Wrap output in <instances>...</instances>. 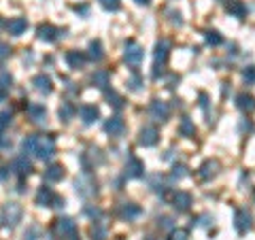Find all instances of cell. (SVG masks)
<instances>
[{
  "label": "cell",
  "instance_id": "1",
  "mask_svg": "<svg viewBox=\"0 0 255 240\" xmlns=\"http://www.w3.org/2000/svg\"><path fill=\"white\" fill-rule=\"evenodd\" d=\"M21 151L24 155L32 153L36 155L38 160H51L55 155V143L51 136H38V134H32V136H26L21 140Z\"/></svg>",
  "mask_w": 255,
  "mask_h": 240
},
{
  "label": "cell",
  "instance_id": "2",
  "mask_svg": "<svg viewBox=\"0 0 255 240\" xmlns=\"http://www.w3.org/2000/svg\"><path fill=\"white\" fill-rule=\"evenodd\" d=\"M168 55H170V43L164 38V40H158L155 45V51H153V79H160V74L164 73V64L168 62Z\"/></svg>",
  "mask_w": 255,
  "mask_h": 240
},
{
  "label": "cell",
  "instance_id": "3",
  "mask_svg": "<svg viewBox=\"0 0 255 240\" xmlns=\"http://www.w3.org/2000/svg\"><path fill=\"white\" fill-rule=\"evenodd\" d=\"M21 215H24V210L17 202H7L0 210V223L4 227H15L17 223L21 221Z\"/></svg>",
  "mask_w": 255,
  "mask_h": 240
},
{
  "label": "cell",
  "instance_id": "4",
  "mask_svg": "<svg viewBox=\"0 0 255 240\" xmlns=\"http://www.w3.org/2000/svg\"><path fill=\"white\" fill-rule=\"evenodd\" d=\"M74 189H77V194H79L81 198H94V196L98 194L96 181H94V177H91L90 172L79 174L77 181H74Z\"/></svg>",
  "mask_w": 255,
  "mask_h": 240
},
{
  "label": "cell",
  "instance_id": "5",
  "mask_svg": "<svg viewBox=\"0 0 255 240\" xmlns=\"http://www.w3.org/2000/svg\"><path fill=\"white\" fill-rule=\"evenodd\" d=\"M143 57H145V51H143V47L134 43V40H128V43L124 45V60L128 66H138V64L143 62Z\"/></svg>",
  "mask_w": 255,
  "mask_h": 240
},
{
  "label": "cell",
  "instance_id": "6",
  "mask_svg": "<svg viewBox=\"0 0 255 240\" xmlns=\"http://www.w3.org/2000/svg\"><path fill=\"white\" fill-rule=\"evenodd\" d=\"M234 227L238 234H247L253 227V217L247 210H236L234 213Z\"/></svg>",
  "mask_w": 255,
  "mask_h": 240
},
{
  "label": "cell",
  "instance_id": "7",
  "mask_svg": "<svg viewBox=\"0 0 255 240\" xmlns=\"http://www.w3.org/2000/svg\"><path fill=\"white\" fill-rule=\"evenodd\" d=\"M124 174H126V179H141L145 174V164L138 160V157H130V160L126 162Z\"/></svg>",
  "mask_w": 255,
  "mask_h": 240
},
{
  "label": "cell",
  "instance_id": "8",
  "mask_svg": "<svg viewBox=\"0 0 255 240\" xmlns=\"http://www.w3.org/2000/svg\"><path fill=\"white\" fill-rule=\"evenodd\" d=\"M55 232L60 234V236H68V238H73L74 234H79L77 232V225H74V221L68 219V217H62V219L55 221Z\"/></svg>",
  "mask_w": 255,
  "mask_h": 240
},
{
  "label": "cell",
  "instance_id": "9",
  "mask_svg": "<svg viewBox=\"0 0 255 240\" xmlns=\"http://www.w3.org/2000/svg\"><path fill=\"white\" fill-rule=\"evenodd\" d=\"M149 113H151V117L155 121H166L168 115H170V107L162 100H153L151 107H149Z\"/></svg>",
  "mask_w": 255,
  "mask_h": 240
},
{
  "label": "cell",
  "instance_id": "10",
  "mask_svg": "<svg viewBox=\"0 0 255 240\" xmlns=\"http://www.w3.org/2000/svg\"><path fill=\"white\" fill-rule=\"evenodd\" d=\"M104 132L107 134H111V136H121V134L126 132V124H124V119L121 117H111V119H107L104 121Z\"/></svg>",
  "mask_w": 255,
  "mask_h": 240
},
{
  "label": "cell",
  "instance_id": "11",
  "mask_svg": "<svg viewBox=\"0 0 255 240\" xmlns=\"http://www.w3.org/2000/svg\"><path fill=\"white\" fill-rule=\"evenodd\" d=\"M155 143H158V130H155L153 126H145L141 134H138V145H143V147H153Z\"/></svg>",
  "mask_w": 255,
  "mask_h": 240
},
{
  "label": "cell",
  "instance_id": "12",
  "mask_svg": "<svg viewBox=\"0 0 255 240\" xmlns=\"http://www.w3.org/2000/svg\"><path fill=\"white\" fill-rule=\"evenodd\" d=\"M11 170H13L15 174H19V177H26V174L32 172V164L26 155H19V157H15V160L11 162Z\"/></svg>",
  "mask_w": 255,
  "mask_h": 240
},
{
  "label": "cell",
  "instance_id": "13",
  "mask_svg": "<svg viewBox=\"0 0 255 240\" xmlns=\"http://www.w3.org/2000/svg\"><path fill=\"white\" fill-rule=\"evenodd\" d=\"M36 37L40 40H45V43H54V40L60 37V30H57L55 26H51V23H43V26L36 28Z\"/></svg>",
  "mask_w": 255,
  "mask_h": 240
},
{
  "label": "cell",
  "instance_id": "14",
  "mask_svg": "<svg viewBox=\"0 0 255 240\" xmlns=\"http://www.w3.org/2000/svg\"><path fill=\"white\" fill-rule=\"evenodd\" d=\"M141 213H143L141 206H136V204H132V202H126L119 206V217L124 221H134Z\"/></svg>",
  "mask_w": 255,
  "mask_h": 240
},
{
  "label": "cell",
  "instance_id": "15",
  "mask_svg": "<svg viewBox=\"0 0 255 240\" xmlns=\"http://www.w3.org/2000/svg\"><path fill=\"white\" fill-rule=\"evenodd\" d=\"M225 11H228L230 15L242 19V17L247 15V4L242 2V0H225Z\"/></svg>",
  "mask_w": 255,
  "mask_h": 240
},
{
  "label": "cell",
  "instance_id": "16",
  "mask_svg": "<svg viewBox=\"0 0 255 240\" xmlns=\"http://www.w3.org/2000/svg\"><path fill=\"white\" fill-rule=\"evenodd\" d=\"M81 119H83V124H94V121L100 119V111H98V107H94V104H85V107H81Z\"/></svg>",
  "mask_w": 255,
  "mask_h": 240
},
{
  "label": "cell",
  "instance_id": "17",
  "mask_svg": "<svg viewBox=\"0 0 255 240\" xmlns=\"http://www.w3.org/2000/svg\"><path fill=\"white\" fill-rule=\"evenodd\" d=\"M32 85H34V90L40 92V93H45V96H49L51 90H54V85H51V79L47 77V74H36V77L32 79Z\"/></svg>",
  "mask_w": 255,
  "mask_h": 240
},
{
  "label": "cell",
  "instance_id": "18",
  "mask_svg": "<svg viewBox=\"0 0 255 240\" xmlns=\"http://www.w3.org/2000/svg\"><path fill=\"white\" fill-rule=\"evenodd\" d=\"M26 28H28L26 17H13V19H9V23H7V30H9V34H13V37L24 34Z\"/></svg>",
  "mask_w": 255,
  "mask_h": 240
},
{
  "label": "cell",
  "instance_id": "19",
  "mask_svg": "<svg viewBox=\"0 0 255 240\" xmlns=\"http://www.w3.org/2000/svg\"><path fill=\"white\" fill-rule=\"evenodd\" d=\"M217 170H219V162H217V160H206V162L200 166L198 174H200V179L208 181V179H213V177H215Z\"/></svg>",
  "mask_w": 255,
  "mask_h": 240
},
{
  "label": "cell",
  "instance_id": "20",
  "mask_svg": "<svg viewBox=\"0 0 255 240\" xmlns=\"http://www.w3.org/2000/svg\"><path fill=\"white\" fill-rule=\"evenodd\" d=\"M109 81H111V73H109V70H96V73L91 74V83H94L98 90H107Z\"/></svg>",
  "mask_w": 255,
  "mask_h": 240
},
{
  "label": "cell",
  "instance_id": "21",
  "mask_svg": "<svg viewBox=\"0 0 255 240\" xmlns=\"http://www.w3.org/2000/svg\"><path fill=\"white\" fill-rule=\"evenodd\" d=\"M28 115H30L32 121L40 124V121H45V117H47V109H45L43 104H38V102H32L30 107H28Z\"/></svg>",
  "mask_w": 255,
  "mask_h": 240
},
{
  "label": "cell",
  "instance_id": "22",
  "mask_svg": "<svg viewBox=\"0 0 255 240\" xmlns=\"http://www.w3.org/2000/svg\"><path fill=\"white\" fill-rule=\"evenodd\" d=\"M54 198H55V194L49 187H40L38 194H36V204L38 206H54Z\"/></svg>",
  "mask_w": 255,
  "mask_h": 240
},
{
  "label": "cell",
  "instance_id": "23",
  "mask_svg": "<svg viewBox=\"0 0 255 240\" xmlns=\"http://www.w3.org/2000/svg\"><path fill=\"white\" fill-rule=\"evenodd\" d=\"M236 107L245 111V113H251V111H255V98L249 96V93H238L236 96Z\"/></svg>",
  "mask_w": 255,
  "mask_h": 240
},
{
  "label": "cell",
  "instance_id": "24",
  "mask_svg": "<svg viewBox=\"0 0 255 240\" xmlns=\"http://www.w3.org/2000/svg\"><path fill=\"white\" fill-rule=\"evenodd\" d=\"M66 62H68V66L74 68V70L83 68V66H85V55H83V51H68V54H66Z\"/></svg>",
  "mask_w": 255,
  "mask_h": 240
},
{
  "label": "cell",
  "instance_id": "25",
  "mask_svg": "<svg viewBox=\"0 0 255 240\" xmlns=\"http://www.w3.org/2000/svg\"><path fill=\"white\" fill-rule=\"evenodd\" d=\"M189 206H191V196L187 194V191H179V194H175V208L179 210V213L189 210Z\"/></svg>",
  "mask_w": 255,
  "mask_h": 240
},
{
  "label": "cell",
  "instance_id": "26",
  "mask_svg": "<svg viewBox=\"0 0 255 240\" xmlns=\"http://www.w3.org/2000/svg\"><path fill=\"white\" fill-rule=\"evenodd\" d=\"M74 113H77V109H74L73 102H62L60 109H57V117H60L62 121H71L74 117Z\"/></svg>",
  "mask_w": 255,
  "mask_h": 240
},
{
  "label": "cell",
  "instance_id": "27",
  "mask_svg": "<svg viewBox=\"0 0 255 240\" xmlns=\"http://www.w3.org/2000/svg\"><path fill=\"white\" fill-rule=\"evenodd\" d=\"M45 179L51 181V183H57V181L64 179V168L60 164H54V166H49L47 170H45Z\"/></svg>",
  "mask_w": 255,
  "mask_h": 240
},
{
  "label": "cell",
  "instance_id": "28",
  "mask_svg": "<svg viewBox=\"0 0 255 240\" xmlns=\"http://www.w3.org/2000/svg\"><path fill=\"white\" fill-rule=\"evenodd\" d=\"M179 134H181V136H185V138L196 136V126L191 124L189 117H183V119H181V124H179Z\"/></svg>",
  "mask_w": 255,
  "mask_h": 240
},
{
  "label": "cell",
  "instance_id": "29",
  "mask_svg": "<svg viewBox=\"0 0 255 240\" xmlns=\"http://www.w3.org/2000/svg\"><path fill=\"white\" fill-rule=\"evenodd\" d=\"M102 57H104L102 43H100L98 38H96V40H91V43H90V60H91V62H100Z\"/></svg>",
  "mask_w": 255,
  "mask_h": 240
},
{
  "label": "cell",
  "instance_id": "30",
  "mask_svg": "<svg viewBox=\"0 0 255 240\" xmlns=\"http://www.w3.org/2000/svg\"><path fill=\"white\" fill-rule=\"evenodd\" d=\"M11 83H13V77H11L9 73H2V74H0V100H2V98L9 93Z\"/></svg>",
  "mask_w": 255,
  "mask_h": 240
},
{
  "label": "cell",
  "instance_id": "31",
  "mask_svg": "<svg viewBox=\"0 0 255 240\" xmlns=\"http://www.w3.org/2000/svg\"><path fill=\"white\" fill-rule=\"evenodd\" d=\"M204 38H206V43L213 45V47H219V45L223 43V37H221V34H219L217 30H206V32H204Z\"/></svg>",
  "mask_w": 255,
  "mask_h": 240
},
{
  "label": "cell",
  "instance_id": "32",
  "mask_svg": "<svg viewBox=\"0 0 255 240\" xmlns=\"http://www.w3.org/2000/svg\"><path fill=\"white\" fill-rule=\"evenodd\" d=\"M172 181H181V179H185L187 177V166H183V164H177L175 168H172Z\"/></svg>",
  "mask_w": 255,
  "mask_h": 240
},
{
  "label": "cell",
  "instance_id": "33",
  "mask_svg": "<svg viewBox=\"0 0 255 240\" xmlns=\"http://www.w3.org/2000/svg\"><path fill=\"white\" fill-rule=\"evenodd\" d=\"M107 100H109V104H113L115 109L124 107V98H121L119 93H115V92H107Z\"/></svg>",
  "mask_w": 255,
  "mask_h": 240
},
{
  "label": "cell",
  "instance_id": "34",
  "mask_svg": "<svg viewBox=\"0 0 255 240\" xmlns=\"http://www.w3.org/2000/svg\"><path fill=\"white\" fill-rule=\"evenodd\" d=\"M242 79H245V83H255V66H247L242 70Z\"/></svg>",
  "mask_w": 255,
  "mask_h": 240
},
{
  "label": "cell",
  "instance_id": "35",
  "mask_svg": "<svg viewBox=\"0 0 255 240\" xmlns=\"http://www.w3.org/2000/svg\"><path fill=\"white\" fill-rule=\"evenodd\" d=\"M100 4H102V9H107V11H119L121 0H100Z\"/></svg>",
  "mask_w": 255,
  "mask_h": 240
},
{
  "label": "cell",
  "instance_id": "36",
  "mask_svg": "<svg viewBox=\"0 0 255 240\" xmlns=\"http://www.w3.org/2000/svg\"><path fill=\"white\" fill-rule=\"evenodd\" d=\"M141 85H143V79H141V74H132V79L128 81V87H130V90H134V92H138V90H141Z\"/></svg>",
  "mask_w": 255,
  "mask_h": 240
},
{
  "label": "cell",
  "instance_id": "37",
  "mask_svg": "<svg viewBox=\"0 0 255 240\" xmlns=\"http://www.w3.org/2000/svg\"><path fill=\"white\" fill-rule=\"evenodd\" d=\"M38 234H40V230L36 225H32V227H28V232L24 234V240H38Z\"/></svg>",
  "mask_w": 255,
  "mask_h": 240
},
{
  "label": "cell",
  "instance_id": "38",
  "mask_svg": "<svg viewBox=\"0 0 255 240\" xmlns=\"http://www.w3.org/2000/svg\"><path fill=\"white\" fill-rule=\"evenodd\" d=\"M168 240H189V234H187V230H175Z\"/></svg>",
  "mask_w": 255,
  "mask_h": 240
},
{
  "label": "cell",
  "instance_id": "39",
  "mask_svg": "<svg viewBox=\"0 0 255 240\" xmlns=\"http://www.w3.org/2000/svg\"><path fill=\"white\" fill-rule=\"evenodd\" d=\"M9 124H11V113L9 111H2V113H0V130L9 128Z\"/></svg>",
  "mask_w": 255,
  "mask_h": 240
},
{
  "label": "cell",
  "instance_id": "40",
  "mask_svg": "<svg viewBox=\"0 0 255 240\" xmlns=\"http://www.w3.org/2000/svg\"><path fill=\"white\" fill-rule=\"evenodd\" d=\"M91 238H96V240H104V227L96 223L94 227H91Z\"/></svg>",
  "mask_w": 255,
  "mask_h": 240
},
{
  "label": "cell",
  "instance_id": "41",
  "mask_svg": "<svg viewBox=\"0 0 255 240\" xmlns=\"http://www.w3.org/2000/svg\"><path fill=\"white\" fill-rule=\"evenodd\" d=\"M9 55H11V47H9V45H4V43H0V62L7 60Z\"/></svg>",
  "mask_w": 255,
  "mask_h": 240
},
{
  "label": "cell",
  "instance_id": "42",
  "mask_svg": "<svg viewBox=\"0 0 255 240\" xmlns=\"http://www.w3.org/2000/svg\"><path fill=\"white\" fill-rule=\"evenodd\" d=\"M172 17V23H175V26H183V17H181V13H177V11H170V13H168Z\"/></svg>",
  "mask_w": 255,
  "mask_h": 240
},
{
  "label": "cell",
  "instance_id": "43",
  "mask_svg": "<svg viewBox=\"0 0 255 240\" xmlns=\"http://www.w3.org/2000/svg\"><path fill=\"white\" fill-rule=\"evenodd\" d=\"M172 225H175V221H172L170 217H162L160 219V227H164V230H170Z\"/></svg>",
  "mask_w": 255,
  "mask_h": 240
},
{
  "label": "cell",
  "instance_id": "44",
  "mask_svg": "<svg viewBox=\"0 0 255 240\" xmlns=\"http://www.w3.org/2000/svg\"><path fill=\"white\" fill-rule=\"evenodd\" d=\"M240 130H242V132H245V130L251 132V130H253V124H251V121H242V124H240Z\"/></svg>",
  "mask_w": 255,
  "mask_h": 240
},
{
  "label": "cell",
  "instance_id": "45",
  "mask_svg": "<svg viewBox=\"0 0 255 240\" xmlns=\"http://www.w3.org/2000/svg\"><path fill=\"white\" fill-rule=\"evenodd\" d=\"M200 107L202 109L208 107V96H206V93H200Z\"/></svg>",
  "mask_w": 255,
  "mask_h": 240
},
{
  "label": "cell",
  "instance_id": "46",
  "mask_svg": "<svg viewBox=\"0 0 255 240\" xmlns=\"http://www.w3.org/2000/svg\"><path fill=\"white\" fill-rule=\"evenodd\" d=\"M85 213H88V215H91V217H100V210H98V208H85Z\"/></svg>",
  "mask_w": 255,
  "mask_h": 240
},
{
  "label": "cell",
  "instance_id": "47",
  "mask_svg": "<svg viewBox=\"0 0 255 240\" xmlns=\"http://www.w3.org/2000/svg\"><path fill=\"white\" fill-rule=\"evenodd\" d=\"M54 206H55V208H62V206H64V198L55 196V198H54Z\"/></svg>",
  "mask_w": 255,
  "mask_h": 240
},
{
  "label": "cell",
  "instance_id": "48",
  "mask_svg": "<svg viewBox=\"0 0 255 240\" xmlns=\"http://www.w3.org/2000/svg\"><path fill=\"white\" fill-rule=\"evenodd\" d=\"M9 174H11V170H9V168H0V181H2V179H7Z\"/></svg>",
  "mask_w": 255,
  "mask_h": 240
},
{
  "label": "cell",
  "instance_id": "49",
  "mask_svg": "<svg viewBox=\"0 0 255 240\" xmlns=\"http://www.w3.org/2000/svg\"><path fill=\"white\" fill-rule=\"evenodd\" d=\"M134 2H136V4H141V7H147V4L151 2V0H134Z\"/></svg>",
  "mask_w": 255,
  "mask_h": 240
},
{
  "label": "cell",
  "instance_id": "50",
  "mask_svg": "<svg viewBox=\"0 0 255 240\" xmlns=\"http://www.w3.org/2000/svg\"><path fill=\"white\" fill-rule=\"evenodd\" d=\"M2 26H4V21H2V17H0V30H2Z\"/></svg>",
  "mask_w": 255,
  "mask_h": 240
},
{
  "label": "cell",
  "instance_id": "51",
  "mask_svg": "<svg viewBox=\"0 0 255 240\" xmlns=\"http://www.w3.org/2000/svg\"><path fill=\"white\" fill-rule=\"evenodd\" d=\"M221 2H225V0H221Z\"/></svg>",
  "mask_w": 255,
  "mask_h": 240
}]
</instances>
